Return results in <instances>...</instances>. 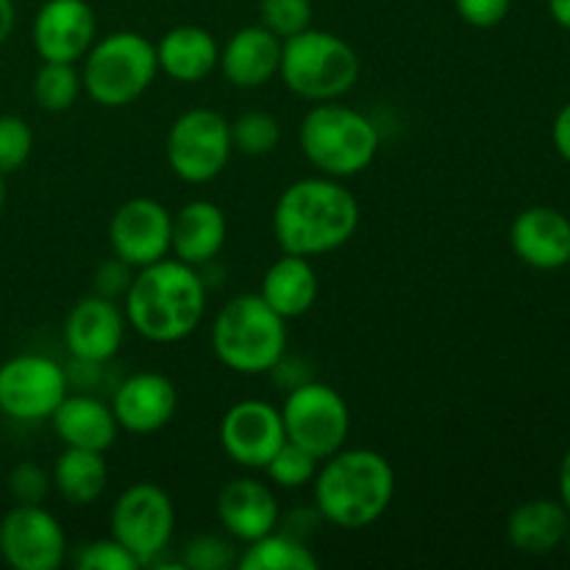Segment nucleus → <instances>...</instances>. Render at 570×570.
Here are the masks:
<instances>
[{
	"mask_svg": "<svg viewBox=\"0 0 570 570\" xmlns=\"http://www.w3.org/2000/svg\"><path fill=\"white\" fill-rule=\"evenodd\" d=\"M360 200L340 178L312 176L289 184L273 209V237L284 254H332L360 228Z\"/></svg>",
	"mask_w": 570,
	"mask_h": 570,
	"instance_id": "f257e3e1",
	"label": "nucleus"
},
{
	"mask_svg": "<svg viewBox=\"0 0 570 570\" xmlns=\"http://www.w3.org/2000/svg\"><path fill=\"white\" fill-rule=\"evenodd\" d=\"M126 321L148 343L187 340L206 312V284L198 267L181 259H159L139 267L126 289Z\"/></svg>",
	"mask_w": 570,
	"mask_h": 570,
	"instance_id": "f03ea898",
	"label": "nucleus"
},
{
	"mask_svg": "<svg viewBox=\"0 0 570 570\" xmlns=\"http://www.w3.org/2000/svg\"><path fill=\"white\" fill-rule=\"evenodd\" d=\"M312 488L323 521L356 532L373 527L390 510L395 499V471L379 451L340 449L323 460Z\"/></svg>",
	"mask_w": 570,
	"mask_h": 570,
	"instance_id": "7ed1b4c3",
	"label": "nucleus"
},
{
	"mask_svg": "<svg viewBox=\"0 0 570 570\" xmlns=\"http://www.w3.org/2000/svg\"><path fill=\"white\" fill-rule=\"evenodd\" d=\"M217 362L243 376H259L282 365L287 354V321L259 293L226 301L212 323Z\"/></svg>",
	"mask_w": 570,
	"mask_h": 570,
	"instance_id": "20e7f679",
	"label": "nucleus"
},
{
	"mask_svg": "<svg viewBox=\"0 0 570 570\" xmlns=\"http://www.w3.org/2000/svg\"><path fill=\"white\" fill-rule=\"evenodd\" d=\"M301 154L321 176L351 178L373 165L379 154V128L371 117L337 100L315 104L301 120Z\"/></svg>",
	"mask_w": 570,
	"mask_h": 570,
	"instance_id": "39448f33",
	"label": "nucleus"
},
{
	"mask_svg": "<svg viewBox=\"0 0 570 570\" xmlns=\"http://www.w3.org/2000/svg\"><path fill=\"white\" fill-rule=\"evenodd\" d=\"M278 76L289 92L312 104L337 100L360 81V56L337 33L306 28L282 42Z\"/></svg>",
	"mask_w": 570,
	"mask_h": 570,
	"instance_id": "423d86ee",
	"label": "nucleus"
},
{
	"mask_svg": "<svg viewBox=\"0 0 570 570\" xmlns=\"http://www.w3.org/2000/svg\"><path fill=\"white\" fill-rule=\"evenodd\" d=\"M81 87L104 109H122L142 98L156 81V45L137 31H115L95 39L83 56Z\"/></svg>",
	"mask_w": 570,
	"mask_h": 570,
	"instance_id": "0eeeda50",
	"label": "nucleus"
},
{
	"mask_svg": "<svg viewBox=\"0 0 570 570\" xmlns=\"http://www.w3.org/2000/svg\"><path fill=\"white\" fill-rule=\"evenodd\" d=\"M284 434L289 443L309 451L317 462L345 449L351 434V410L343 395L323 382H304L289 390L282 406Z\"/></svg>",
	"mask_w": 570,
	"mask_h": 570,
	"instance_id": "6e6552de",
	"label": "nucleus"
},
{
	"mask_svg": "<svg viewBox=\"0 0 570 570\" xmlns=\"http://www.w3.org/2000/svg\"><path fill=\"white\" fill-rule=\"evenodd\" d=\"M167 165L181 181L209 184L234 154L232 122L215 109H187L167 131Z\"/></svg>",
	"mask_w": 570,
	"mask_h": 570,
	"instance_id": "1a4fd4ad",
	"label": "nucleus"
},
{
	"mask_svg": "<svg viewBox=\"0 0 570 570\" xmlns=\"http://www.w3.org/2000/svg\"><path fill=\"white\" fill-rule=\"evenodd\" d=\"M111 538L134 554L139 566H148L165 554L176 529V507L165 488L154 482H134L111 504Z\"/></svg>",
	"mask_w": 570,
	"mask_h": 570,
	"instance_id": "9d476101",
	"label": "nucleus"
},
{
	"mask_svg": "<svg viewBox=\"0 0 570 570\" xmlns=\"http://www.w3.org/2000/svg\"><path fill=\"white\" fill-rule=\"evenodd\" d=\"M67 393V371L50 356L17 354L0 365V412L11 421H50Z\"/></svg>",
	"mask_w": 570,
	"mask_h": 570,
	"instance_id": "9b49d317",
	"label": "nucleus"
},
{
	"mask_svg": "<svg viewBox=\"0 0 570 570\" xmlns=\"http://www.w3.org/2000/svg\"><path fill=\"white\" fill-rule=\"evenodd\" d=\"M67 534L42 504H14L0 518V557L14 570H56L67 560Z\"/></svg>",
	"mask_w": 570,
	"mask_h": 570,
	"instance_id": "f8f14e48",
	"label": "nucleus"
},
{
	"mask_svg": "<svg viewBox=\"0 0 570 570\" xmlns=\"http://www.w3.org/2000/svg\"><path fill=\"white\" fill-rule=\"evenodd\" d=\"M284 443H287V434H284L282 410H276L267 401H237L223 415L220 445L234 465L265 471L267 462Z\"/></svg>",
	"mask_w": 570,
	"mask_h": 570,
	"instance_id": "ddd939ff",
	"label": "nucleus"
},
{
	"mask_svg": "<svg viewBox=\"0 0 570 570\" xmlns=\"http://www.w3.org/2000/svg\"><path fill=\"white\" fill-rule=\"evenodd\" d=\"M173 215L154 198H131L109 220V243L120 262L131 271L148 267L170 256Z\"/></svg>",
	"mask_w": 570,
	"mask_h": 570,
	"instance_id": "4468645a",
	"label": "nucleus"
},
{
	"mask_svg": "<svg viewBox=\"0 0 570 570\" xmlns=\"http://www.w3.org/2000/svg\"><path fill=\"white\" fill-rule=\"evenodd\" d=\"M33 50L42 61L78 65L98 39V20L87 0H45L33 17Z\"/></svg>",
	"mask_w": 570,
	"mask_h": 570,
	"instance_id": "2eb2a0df",
	"label": "nucleus"
},
{
	"mask_svg": "<svg viewBox=\"0 0 570 570\" xmlns=\"http://www.w3.org/2000/svg\"><path fill=\"white\" fill-rule=\"evenodd\" d=\"M126 312L115 298L87 295L76 301L65 321V345L81 365H100L115 360L126 340Z\"/></svg>",
	"mask_w": 570,
	"mask_h": 570,
	"instance_id": "dca6fc26",
	"label": "nucleus"
},
{
	"mask_svg": "<svg viewBox=\"0 0 570 570\" xmlns=\"http://www.w3.org/2000/svg\"><path fill=\"white\" fill-rule=\"evenodd\" d=\"M178 390L165 373H131L111 395L117 426L131 434H154L176 417Z\"/></svg>",
	"mask_w": 570,
	"mask_h": 570,
	"instance_id": "f3484780",
	"label": "nucleus"
},
{
	"mask_svg": "<svg viewBox=\"0 0 570 570\" xmlns=\"http://www.w3.org/2000/svg\"><path fill=\"white\" fill-rule=\"evenodd\" d=\"M510 245L523 265L560 271L570 265V220L554 206H529L512 220Z\"/></svg>",
	"mask_w": 570,
	"mask_h": 570,
	"instance_id": "a211bd4d",
	"label": "nucleus"
},
{
	"mask_svg": "<svg viewBox=\"0 0 570 570\" xmlns=\"http://www.w3.org/2000/svg\"><path fill=\"white\" fill-rule=\"evenodd\" d=\"M278 501L259 479H232L217 493V518L239 543H254L278 527Z\"/></svg>",
	"mask_w": 570,
	"mask_h": 570,
	"instance_id": "6ab92c4d",
	"label": "nucleus"
},
{
	"mask_svg": "<svg viewBox=\"0 0 570 570\" xmlns=\"http://www.w3.org/2000/svg\"><path fill=\"white\" fill-rule=\"evenodd\" d=\"M282 39L265 26H245L228 37L220 48V72L232 87L256 89L278 76Z\"/></svg>",
	"mask_w": 570,
	"mask_h": 570,
	"instance_id": "aec40b11",
	"label": "nucleus"
},
{
	"mask_svg": "<svg viewBox=\"0 0 570 570\" xmlns=\"http://www.w3.org/2000/svg\"><path fill=\"white\" fill-rule=\"evenodd\" d=\"M228 237L226 212L212 200H189L173 215L170 254L193 267L217 259Z\"/></svg>",
	"mask_w": 570,
	"mask_h": 570,
	"instance_id": "412c9836",
	"label": "nucleus"
},
{
	"mask_svg": "<svg viewBox=\"0 0 570 570\" xmlns=\"http://www.w3.org/2000/svg\"><path fill=\"white\" fill-rule=\"evenodd\" d=\"M50 423L65 449H87L100 451V454L115 445L117 432H120L111 404L87 393H67L50 415Z\"/></svg>",
	"mask_w": 570,
	"mask_h": 570,
	"instance_id": "4be33fe9",
	"label": "nucleus"
},
{
	"mask_svg": "<svg viewBox=\"0 0 570 570\" xmlns=\"http://www.w3.org/2000/svg\"><path fill=\"white\" fill-rule=\"evenodd\" d=\"M156 61L178 83H198L220 65V45L200 26H176L156 42Z\"/></svg>",
	"mask_w": 570,
	"mask_h": 570,
	"instance_id": "5701e85b",
	"label": "nucleus"
},
{
	"mask_svg": "<svg viewBox=\"0 0 570 570\" xmlns=\"http://www.w3.org/2000/svg\"><path fill=\"white\" fill-rule=\"evenodd\" d=\"M568 529L570 512L562 507V501L532 499L512 510L507 521V540L521 554L543 557L566 543Z\"/></svg>",
	"mask_w": 570,
	"mask_h": 570,
	"instance_id": "b1692460",
	"label": "nucleus"
},
{
	"mask_svg": "<svg viewBox=\"0 0 570 570\" xmlns=\"http://www.w3.org/2000/svg\"><path fill=\"white\" fill-rule=\"evenodd\" d=\"M317 293H321L317 271L306 256L298 254H282V259L273 262L259 289L267 306L276 309L284 321L306 315L315 306Z\"/></svg>",
	"mask_w": 570,
	"mask_h": 570,
	"instance_id": "393cba45",
	"label": "nucleus"
},
{
	"mask_svg": "<svg viewBox=\"0 0 570 570\" xmlns=\"http://www.w3.org/2000/svg\"><path fill=\"white\" fill-rule=\"evenodd\" d=\"M56 493L72 507H89L104 495L109 482V465H106L100 451L87 449H65L56 460L53 473Z\"/></svg>",
	"mask_w": 570,
	"mask_h": 570,
	"instance_id": "a878e982",
	"label": "nucleus"
},
{
	"mask_svg": "<svg viewBox=\"0 0 570 570\" xmlns=\"http://www.w3.org/2000/svg\"><path fill=\"white\" fill-rule=\"evenodd\" d=\"M243 570H317V557L309 546L289 532H267L265 538L248 543L237 557Z\"/></svg>",
	"mask_w": 570,
	"mask_h": 570,
	"instance_id": "bb28decb",
	"label": "nucleus"
},
{
	"mask_svg": "<svg viewBox=\"0 0 570 570\" xmlns=\"http://www.w3.org/2000/svg\"><path fill=\"white\" fill-rule=\"evenodd\" d=\"M33 100L39 104V109L45 111H67L76 106L78 95H81V72L76 70V65H67V61H42V67L33 76Z\"/></svg>",
	"mask_w": 570,
	"mask_h": 570,
	"instance_id": "cd10ccee",
	"label": "nucleus"
},
{
	"mask_svg": "<svg viewBox=\"0 0 570 570\" xmlns=\"http://www.w3.org/2000/svg\"><path fill=\"white\" fill-rule=\"evenodd\" d=\"M228 122H232L234 150H239L243 156H267L282 142V122L265 109L243 111Z\"/></svg>",
	"mask_w": 570,
	"mask_h": 570,
	"instance_id": "c85d7f7f",
	"label": "nucleus"
},
{
	"mask_svg": "<svg viewBox=\"0 0 570 570\" xmlns=\"http://www.w3.org/2000/svg\"><path fill=\"white\" fill-rule=\"evenodd\" d=\"M265 473L276 488L284 490H301L312 484L317 473V460L295 443H284L282 449L273 454V460L265 465Z\"/></svg>",
	"mask_w": 570,
	"mask_h": 570,
	"instance_id": "c756f323",
	"label": "nucleus"
},
{
	"mask_svg": "<svg viewBox=\"0 0 570 570\" xmlns=\"http://www.w3.org/2000/svg\"><path fill=\"white\" fill-rule=\"evenodd\" d=\"M259 20L284 42L312 28V0H259Z\"/></svg>",
	"mask_w": 570,
	"mask_h": 570,
	"instance_id": "7c9ffc66",
	"label": "nucleus"
},
{
	"mask_svg": "<svg viewBox=\"0 0 570 570\" xmlns=\"http://www.w3.org/2000/svg\"><path fill=\"white\" fill-rule=\"evenodd\" d=\"M33 150V131L22 117L0 115V176L20 170Z\"/></svg>",
	"mask_w": 570,
	"mask_h": 570,
	"instance_id": "2f4dec72",
	"label": "nucleus"
},
{
	"mask_svg": "<svg viewBox=\"0 0 570 570\" xmlns=\"http://www.w3.org/2000/svg\"><path fill=\"white\" fill-rule=\"evenodd\" d=\"M72 566L78 570H137L142 568L134 554H128V549L122 543H117L115 538H98L89 540V543L78 546L76 557H72Z\"/></svg>",
	"mask_w": 570,
	"mask_h": 570,
	"instance_id": "473e14b6",
	"label": "nucleus"
},
{
	"mask_svg": "<svg viewBox=\"0 0 570 570\" xmlns=\"http://www.w3.org/2000/svg\"><path fill=\"white\" fill-rule=\"evenodd\" d=\"M181 566L189 570H228L237 566V551L226 538L198 534L184 546Z\"/></svg>",
	"mask_w": 570,
	"mask_h": 570,
	"instance_id": "72a5a7b5",
	"label": "nucleus"
},
{
	"mask_svg": "<svg viewBox=\"0 0 570 570\" xmlns=\"http://www.w3.org/2000/svg\"><path fill=\"white\" fill-rule=\"evenodd\" d=\"M6 488H9L14 504H42L48 499L50 488H53V479H50V473L42 465L26 460L11 468Z\"/></svg>",
	"mask_w": 570,
	"mask_h": 570,
	"instance_id": "f704fd0d",
	"label": "nucleus"
},
{
	"mask_svg": "<svg viewBox=\"0 0 570 570\" xmlns=\"http://www.w3.org/2000/svg\"><path fill=\"white\" fill-rule=\"evenodd\" d=\"M454 9L462 22L473 28H495L507 20L512 0H454Z\"/></svg>",
	"mask_w": 570,
	"mask_h": 570,
	"instance_id": "c9c22d12",
	"label": "nucleus"
},
{
	"mask_svg": "<svg viewBox=\"0 0 570 570\" xmlns=\"http://www.w3.org/2000/svg\"><path fill=\"white\" fill-rule=\"evenodd\" d=\"M131 278V267L115 256L95 271V293L104 295V298H120V295H126Z\"/></svg>",
	"mask_w": 570,
	"mask_h": 570,
	"instance_id": "e433bc0d",
	"label": "nucleus"
},
{
	"mask_svg": "<svg viewBox=\"0 0 570 570\" xmlns=\"http://www.w3.org/2000/svg\"><path fill=\"white\" fill-rule=\"evenodd\" d=\"M551 142H554L557 154L570 165V100L557 111L554 122H551Z\"/></svg>",
	"mask_w": 570,
	"mask_h": 570,
	"instance_id": "4c0bfd02",
	"label": "nucleus"
},
{
	"mask_svg": "<svg viewBox=\"0 0 570 570\" xmlns=\"http://www.w3.org/2000/svg\"><path fill=\"white\" fill-rule=\"evenodd\" d=\"M14 22H17L14 0H0V45L11 37V31H14Z\"/></svg>",
	"mask_w": 570,
	"mask_h": 570,
	"instance_id": "58836bf2",
	"label": "nucleus"
},
{
	"mask_svg": "<svg viewBox=\"0 0 570 570\" xmlns=\"http://www.w3.org/2000/svg\"><path fill=\"white\" fill-rule=\"evenodd\" d=\"M549 14L557 26L570 31V0H549Z\"/></svg>",
	"mask_w": 570,
	"mask_h": 570,
	"instance_id": "ea45409f",
	"label": "nucleus"
},
{
	"mask_svg": "<svg viewBox=\"0 0 570 570\" xmlns=\"http://www.w3.org/2000/svg\"><path fill=\"white\" fill-rule=\"evenodd\" d=\"M560 501L570 512V449L568 454L562 456V465H560Z\"/></svg>",
	"mask_w": 570,
	"mask_h": 570,
	"instance_id": "a19ab883",
	"label": "nucleus"
},
{
	"mask_svg": "<svg viewBox=\"0 0 570 570\" xmlns=\"http://www.w3.org/2000/svg\"><path fill=\"white\" fill-rule=\"evenodd\" d=\"M6 206V184H3V176H0V212H3Z\"/></svg>",
	"mask_w": 570,
	"mask_h": 570,
	"instance_id": "79ce46f5",
	"label": "nucleus"
},
{
	"mask_svg": "<svg viewBox=\"0 0 570 570\" xmlns=\"http://www.w3.org/2000/svg\"><path fill=\"white\" fill-rule=\"evenodd\" d=\"M0 518H3V515H0Z\"/></svg>",
	"mask_w": 570,
	"mask_h": 570,
	"instance_id": "37998d69",
	"label": "nucleus"
}]
</instances>
